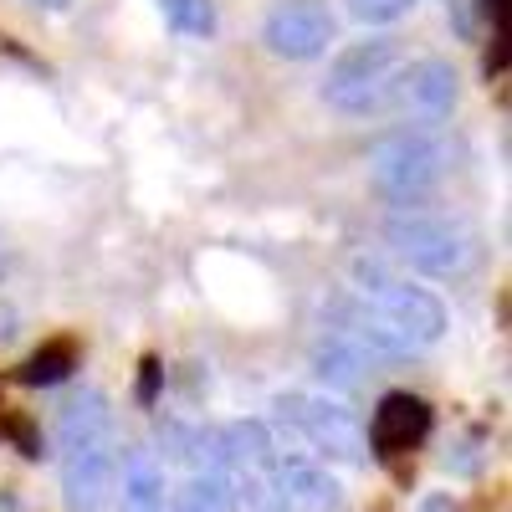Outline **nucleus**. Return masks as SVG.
Instances as JSON below:
<instances>
[{"label": "nucleus", "mask_w": 512, "mask_h": 512, "mask_svg": "<svg viewBox=\"0 0 512 512\" xmlns=\"http://www.w3.org/2000/svg\"><path fill=\"white\" fill-rule=\"evenodd\" d=\"M72 369H77V338H47V344L21 364V379L26 384H62Z\"/></svg>", "instance_id": "nucleus-11"}, {"label": "nucleus", "mask_w": 512, "mask_h": 512, "mask_svg": "<svg viewBox=\"0 0 512 512\" xmlns=\"http://www.w3.org/2000/svg\"><path fill=\"white\" fill-rule=\"evenodd\" d=\"M390 328H400L405 344H431V338H441L446 328V313L431 292L420 287H395L390 292Z\"/></svg>", "instance_id": "nucleus-8"}, {"label": "nucleus", "mask_w": 512, "mask_h": 512, "mask_svg": "<svg viewBox=\"0 0 512 512\" xmlns=\"http://www.w3.org/2000/svg\"><path fill=\"white\" fill-rule=\"evenodd\" d=\"M405 72V52L395 41H354L349 52H338V62L328 67V82H323V98L338 108V113H374L395 98V82Z\"/></svg>", "instance_id": "nucleus-2"}, {"label": "nucleus", "mask_w": 512, "mask_h": 512, "mask_svg": "<svg viewBox=\"0 0 512 512\" xmlns=\"http://www.w3.org/2000/svg\"><path fill=\"white\" fill-rule=\"evenodd\" d=\"M303 425H308V436H313V446H318L323 456L359 461L364 436H359V425H354L349 410H338V405H313V410H303Z\"/></svg>", "instance_id": "nucleus-10"}, {"label": "nucleus", "mask_w": 512, "mask_h": 512, "mask_svg": "<svg viewBox=\"0 0 512 512\" xmlns=\"http://www.w3.org/2000/svg\"><path fill=\"white\" fill-rule=\"evenodd\" d=\"M390 246L410 267L436 272V277L461 272L477 256V236L451 216H436V210H400V216L390 221Z\"/></svg>", "instance_id": "nucleus-3"}, {"label": "nucleus", "mask_w": 512, "mask_h": 512, "mask_svg": "<svg viewBox=\"0 0 512 512\" xmlns=\"http://www.w3.org/2000/svg\"><path fill=\"white\" fill-rule=\"evenodd\" d=\"M103 431H108V410H103L98 395L67 405V415H62V446L67 451L72 446H88V441H103Z\"/></svg>", "instance_id": "nucleus-13"}, {"label": "nucleus", "mask_w": 512, "mask_h": 512, "mask_svg": "<svg viewBox=\"0 0 512 512\" xmlns=\"http://www.w3.org/2000/svg\"><path fill=\"white\" fill-rule=\"evenodd\" d=\"M354 11L364 21H395V16L410 11V0H354Z\"/></svg>", "instance_id": "nucleus-16"}, {"label": "nucleus", "mask_w": 512, "mask_h": 512, "mask_svg": "<svg viewBox=\"0 0 512 512\" xmlns=\"http://www.w3.org/2000/svg\"><path fill=\"white\" fill-rule=\"evenodd\" d=\"M113 497H118V512H164V466L149 451H134Z\"/></svg>", "instance_id": "nucleus-9"}, {"label": "nucleus", "mask_w": 512, "mask_h": 512, "mask_svg": "<svg viewBox=\"0 0 512 512\" xmlns=\"http://www.w3.org/2000/svg\"><path fill=\"white\" fill-rule=\"evenodd\" d=\"M287 492L303 507H313V512H333L338 507V482L323 472V466H308V461L287 466Z\"/></svg>", "instance_id": "nucleus-12"}, {"label": "nucleus", "mask_w": 512, "mask_h": 512, "mask_svg": "<svg viewBox=\"0 0 512 512\" xmlns=\"http://www.w3.org/2000/svg\"><path fill=\"white\" fill-rule=\"evenodd\" d=\"M164 16L175 21L180 31H190V36H205L210 26H216V11H210V0H164Z\"/></svg>", "instance_id": "nucleus-15"}, {"label": "nucleus", "mask_w": 512, "mask_h": 512, "mask_svg": "<svg viewBox=\"0 0 512 512\" xmlns=\"http://www.w3.org/2000/svg\"><path fill=\"white\" fill-rule=\"evenodd\" d=\"M62 492H67V512H108L118 492V456L103 441L72 446L62 466Z\"/></svg>", "instance_id": "nucleus-5"}, {"label": "nucleus", "mask_w": 512, "mask_h": 512, "mask_svg": "<svg viewBox=\"0 0 512 512\" xmlns=\"http://www.w3.org/2000/svg\"><path fill=\"white\" fill-rule=\"evenodd\" d=\"M159 390V359H144V379H139V400H154Z\"/></svg>", "instance_id": "nucleus-17"}, {"label": "nucleus", "mask_w": 512, "mask_h": 512, "mask_svg": "<svg viewBox=\"0 0 512 512\" xmlns=\"http://www.w3.org/2000/svg\"><path fill=\"white\" fill-rule=\"evenodd\" d=\"M420 512H456L451 497H431V502H420Z\"/></svg>", "instance_id": "nucleus-18"}, {"label": "nucleus", "mask_w": 512, "mask_h": 512, "mask_svg": "<svg viewBox=\"0 0 512 512\" xmlns=\"http://www.w3.org/2000/svg\"><path fill=\"white\" fill-rule=\"evenodd\" d=\"M169 512H231V487L221 477H190L175 502H169Z\"/></svg>", "instance_id": "nucleus-14"}, {"label": "nucleus", "mask_w": 512, "mask_h": 512, "mask_svg": "<svg viewBox=\"0 0 512 512\" xmlns=\"http://www.w3.org/2000/svg\"><path fill=\"white\" fill-rule=\"evenodd\" d=\"M446 175V149L441 139L420 134V128H405V134H390L379 139L374 154H369V180L374 190L400 205V210H415L425 195H431Z\"/></svg>", "instance_id": "nucleus-1"}, {"label": "nucleus", "mask_w": 512, "mask_h": 512, "mask_svg": "<svg viewBox=\"0 0 512 512\" xmlns=\"http://www.w3.org/2000/svg\"><path fill=\"white\" fill-rule=\"evenodd\" d=\"M487 6H497V11H502V6H507V0H487Z\"/></svg>", "instance_id": "nucleus-19"}, {"label": "nucleus", "mask_w": 512, "mask_h": 512, "mask_svg": "<svg viewBox=\"0 0 512 512\" xmlns=\"http://www.w3.org/2000/svg\"><path fill=\"white\" fill-rule=\"evenodd\" d=\"M262 41L277 57L308 62L333 41V16H328L323 0H282V6L267 16V26H262Z\"/></svg>", "instance_id": "nucleus-4"}, {"label": "nucleus", "mask_w": 512, "mask_h": 512, "mask_svg": "<svg viewBox=\"0 0 512 512\" xmlns=\"http://www.w3.org/2000/svg\"><path fill=\"white\" fill-rule=\"evenodd\" d=\"M395 98H400L405 113H415L425 123L451 118V108H456V72L446 62H415V67L400 72Z\"/></svg>", "instance_id": "nucleus-7"}, {"label": "nucleus", "mask_w": 512, "mask_h": 512, "mask_svg": "<svg viewBox=\"0 0 512 512\" xmlns=\"http://www.w3.org/2000/svg\"><path fill=\"white\" fill-rule=\"evenodd\" d=\"M425 436H431V405H425L420 395L395 390V395L379 400V410H374V420H369V446H374V456L395 461V456L415 451Z\"/></svg>", "instance_id": "nucleus-6"}]
</instances>
